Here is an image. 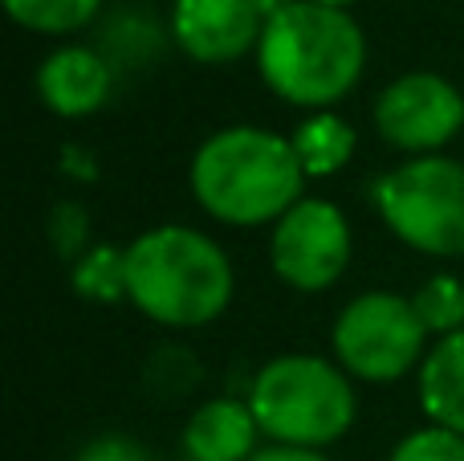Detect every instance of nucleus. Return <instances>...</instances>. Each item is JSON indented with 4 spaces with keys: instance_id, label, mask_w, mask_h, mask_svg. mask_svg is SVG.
I'll use <instances>...</instances> for the list:
<instances>
[{
    "instance_id": "nucleus-1",
    "label": "nucleus",
    "mask_w": 464,
    "mask_h": 461,
    "mask_svg": "<svg viewBox=\"0 0 464 461\" xmlns=\"http://www.w3.org/2000/svg\"><path fill=\"white\" fill-rule=\"evenodd\" d=\"M256 62L269 90L285 103L330 106L354 90L367 62V45L346 8L294 0L285 13L265 21Z\"/></svg>"
},
{
    "instance_id": "nucleus-2",
    "label": "nucleus",
    "mask_w": 464,
    "mask_h": 461,
    "mask_svg": "<svg viewBox=\"0 0 464 461\" xmlns=\"http://www.w3.org/2000/svg\"><path fill=\"white\" fill-rule=\"evenodd\" d=\"M302 176L305 168L294 152V139L261 127L217 131L192 163L196 201L225 225L281 221L302 196Z\"/></svg>"
},
{
    "instance_id": "nucleus-3",
    "label": "nucleus",
    "mask_w": 464,
    "mask_h": 461,
    "mask_svg": "<svg viewBox=\"0 0 464 461\" xmlns=\"http://www.w3.org/2000/svg\"><path fill=\"white\" fill-rule=\"evenodd\" d=\"M130 302L163 327L212 323L232 299V266L212 237L184 225L143 233L127 250Z\"/></svg>"
},
{
    "instance_id": "nucleus-4",
    "label": "nucleus",
    "mask_w": 464,
    "mask_h": 461,
    "mask_svg": "<svg viewBox=\"0 0 464 461\" xmlns=\"http://www.w3.org/2000/svg\"><path fill=\"white\" fill-rule=\"evenodd\" d=\"M261 433L294 449L338 441L354 421V392L338 368L318 356H281L261 368L248 392Z\"/></svg>"
},
{
    "instance_id": "nucleus-5",
    "label": "nucleus",
    "mask_w": 464,
    "mask_h": 461,
    "mask_svg": "<svg viewBox=\"0 0 464 461\" xmlns=\"http://www.w3.org/2000/svg\"><path fill=\"white\" fill-rule=\"evenodd\" d=\"M383 221L400 241L420 253L457 258L464 253V163L444 155H424L375 188Z\"/></svg>"
},
{
    "instance_id": "nucleus-6",
    "label": "nucleus",
    "mask_w": 464,
    "mask_h": 461,
    "mask_svg": "<svg viewBox=\"0 0 464 461\" xmlns=\"http://www.w3.org/2000/svg\"><path fill=\"white\" fill-rule=\"evenodd\" d=\"M428 327L411 299L371 290L354 299L334 323V351L359 380H395L420 359Z\"/></svg>"
},
{
    "instance_id": "nucleus-7",
    "label": "nucleus",
    "mask_w": 464,
    "mask_h": 461,
    "mask_svg": "<svg viewBox=\"0 0 464 461\" xmlns=\"http://www.w3.org/2000/svg\"><path fill=\"white\" fill-rule=\"evenodd\" d=\"M351 261L346 217L326 201H297L273 229V270L297 290H326Z\"/></svg>"
},
{
    "instance_id": "nucleus-8",
    "label": "nucleus",
    "mask_w": 464,
    "mask_h": 461,
    "mask_svg": "<svg viewBox=\"0 0 464 461\" xmlns=\"http://www.w3.org/2000/svg\"><path fill=\"white\" fill-rule=\"evenodd\" d=\"M464 123V98L440 74H408L375 103V127L403 152H432L449 143Z\"/></svg>"
},
{
    "instance_id": "nucleus-9",
    "label": "nucleus",
    "mask_w": 464,
    "mask_h": 461,
    "mask_svg": "<svg viewBox=\"0 0 464 461\" xmlns=\"http://www.w3.org/2000/svg\"><path fill=\"white\" fill-rule=\"evenodd\" d=\"M171 33L188 57L220 65L261 45L265 21L253 8V0H176Z\"/></svg>"
},
{
    "instance_id": "nucleus-10",
    "label": "nucleus",
    "mask_w": 464,
    "mask_h": 461,
    "mask_svg": "<svg viewBox=\"0 0 464 461\" xmlns=\"http://www.w3.org/2000/svg\"><path fill=\"white\" fill-rule=\"evenodd\" d=\"M111 86H114L111 62L98 49H86V45L57 49L37 70L41 103L53 114H65V119H82V114L98 111L111 98Z\"/></svg>"
},
{
    "instance_id": "nucleus-11",
    "label": "nucleus",
    "mask_w": 464,
    "mask_h": 461,
    "mask_svg": "<svg viewBox=\"0 0 464 461\" xmlns=\"http://www.w3.org/2000/svg\"><path fill=\"white\" fill-rule=\"evenodd\" d=\"M256 417L237 400H208L184 429V454L192 461H248L256 454Z\"/></svg>"
},
{
    "instance_id": "nucleus-12",
    "label": "nucleus",
    "mask_w": 464,
    "mask_h": 461,
    "mask_svg": "<svg viewBox=\"0 0 464 461\" xmlns=\"http://www.w3.org/2000/svg\"><path fill=\"white\" fill-rule=\"evenodd\" d=\"M420 400L440 429H452L464 437V327L457 335H444L440 348L424 359Z\"/></svg>"
},
{
    "instance_id": "nucleus-13",
    "label": "nucleus",
    "mask_w": 464,
    "mask_h": 461,
    "mask_svg": "<svg viewBox=\"0 0 464 461\" xmlns=\"http://www.w3.org/2000/svg\"><path fill=\"white\" fill-rule=\"evenodd\" d=\"M294 152L310 176H330L354 155V131L338 114H314L294 131Z\"/></svg>"
},
{
    "instance_id": "nucleus-14",
    "label": "nucleus",
    "mask_w": 464,
    "mask_h": 461,
    "mask_svg": "<svg viewBox=\"0 0 464 461\" xmlns=\"http://www.w3.org/2000/svg\"><path fill=\"white\" fill-rule=\"evenodd\" d=\"M73 290L90 302H119L122 294H130L127 282V250L114 245H98L86 258L73 261Z\"/></svg>"
},
{
    "instance_id": "nucleus-15",
    "label": "nucleus",
    "mask_w": 464,
    "mask_h": 461,
    "mask_svg": "<svg viewBox=\"0 0 464 461\" xmlns=\"http://www.w3.org/2000/svg\"><path fill=\"white\" fill-rule=\"evenodd\" d=\"M102 0H5L8 16L33 33H73L98 16Z\"/></svg>"
},
{
    "instance_id": "nucleus-16",
    "label": "nucleus",
    "mask_w": 464,
    "mask_h": 461,
    "mask_svg": "<svg viewBox=\"0 0 464 461\" xmlns=\"http://www.w3.org/2000/svg\"><path fill=\"white\" fill-rule=\"evenodd\" d=\"M411 307H416L420 323H424L428 331L457 335L464 327V282H457V278H449V274L428 278V282L416 290Z\"/></svg>"
},
{
    "instance_id": "nucleus-17",
    "label": "nucleus",
    "mask_w": 464,
    "mask_h": 461,
    "mask_svg": "<svg viewBox=\"0 0 464 461\" xmlns=\"http://www.w3.org/2000/svg\"><path fill=\"white\" fill-rule=\"evenodd\" d=\"M49 241H53L57 258L73 261V258H86V241H90V221H86V209L73 201H62L49 217Z\"/></svg>"
},
{
    "instance_id": "nucleus-18",
    "label": "nucleus",
    "mask_w": 464,
    "mask_h": 461,
    "mask_svg": "<svg viewBox=\"0 0 464 461\" xmlns=\"http://www.w3.org/2000/svg\"><path fill=\"white\" fill-rule=\"evenodd\" d=\"M392 461H464V437L452 429H420L408 441H400V449Z\"/></svg>"
},
{
    "instance_id": "nucleus-19",
    "label": "nucleus",
    "mask_w": 464,
    "mask_h": 461,
    "mask_svg": "<svg viewBox=\"0 0 464 461\" xmlns=\"http://www.w3.org/2000/svg\"><path fill=\"white\" fill-rule=\"evenodd\" d=\"M78 461H151V454H147L139 441L119 437V433H106V437L90 441V446L78 454Z\"/></svg>"
},
{
    "instance_id": "nucleus-20",
    "label": "nucleus",
    "mask_w": 464,
    "mask_h": 461,
    "mask_svg": "<svg viewBox=\"0 0 464 461\" xmlns=\"http://www.w3.org/2000/svg\"><path fill=\"white\" fill-rule=\"evenodd\" d=\"M248 461H326V457H322V454H314V449L277 446V449H261V454H253Z\"/></svg>"
},
{
    "instance_id": "nucleus-21",
    "label": "nucleus",
    "mask_w": 464,
    "mask_h": 461,
    "mask_svg": "<svg viewBox=\"0 0 464 461\" xmlns=\"http://www.w3.org/2000/svg\"><path fill=\"white\" fill-rule=\"evenodd\" d=\"M62 163H65V172H73V176H78V180H94V176H98L94 160H90L86 152H78V147H65Z\"/></svg>"
},
{
    "instance_id": "nucleus-22",
    "label": "nucleus",
    "mask_w": 464,
    "mask_h": 461,
    "mask_svg": "<svg viewBox=\"0 0 464 461\" xmlns=\"http://www.w3.org/2000/svg\"><path fill=\"white\" fill-rule=\"evenodd\" d=\"M289 5H294V0H253V8L261 13V21H273V16L285 13Z\"/></svg>"
},
{
    "instance_id": "nucleus-23",
    "label": "nucleus",
    "mask_w": 464,
    "mask_h": 461,
    "mask_svg": "<svg viewBox=\"0 0 464 461\" xmlns=\"http://www.w3.org/2000/svg\"><path fill=\"white\" fill-rule=\"evenodd\" d=\"M318 5H330V8H346V5H354V0H318Z\"/></svg>"
}]
</instances>
